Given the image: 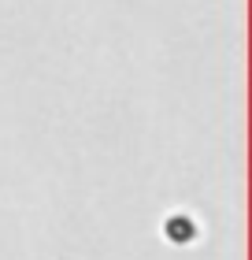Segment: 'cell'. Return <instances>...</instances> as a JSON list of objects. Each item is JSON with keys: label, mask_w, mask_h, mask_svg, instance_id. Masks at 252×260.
I'll return each instance as SVG.
<instances>
[{"label": "cell", "mask_w": 252, "mask_h": 260, "mask_svg": "<svg viewBox=\"0 0 252 260\" xmlns=\"http://www.w3.org/2000/svg\"><path fill=\"white\" fill-rule=\"evenodd\" d=\"M167 238H171V242H193L197 238V223L171 219V223H167Z\"/></svg>", "instance_id": "obj_1"}]
</instances>
